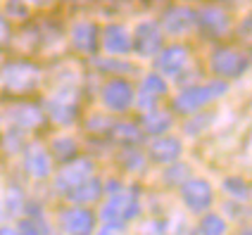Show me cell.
Wrapping results in <instances>:
<instances>
[{"label":"cell","mask_w":252,"mask_h":235,"mask_svg":"<svg viewBox=\"0 0 252 235\" xmlns=\"http://www.w3.org/2000/svg\"><path fill=\"white\" fill-rule=\"evenodd\" d=\"M0 235H19L17 231H12L10 226H5V228H0Z\"/></svg>","instance_id":"cell-18"},{"label":"cell","mask_w":252,"mask_h":235,"mask_svg":"<svg viewBox=\"0 0 252 235\" xmlns=\"http://www.w3.org/2000/svg\"><path fill=\"white\" fill-rule=\"evenodd\" d=\"M105 105L110 110H124L131 105V88L122 81H114L105 88Z\"/></svg>","instance_id":"cell-6"},{"label":"cell","mask_w":252,"mask_h":235,"mask_svg":"<svg viewBox=\"0 0 252 235\" xmlns=\"http://www.w3.org/2000/svg\"><path fill=\"white\" fill-rule=\"evenodd\" d=\"M143 126H145L150 133H162V131H167L169 126H171V117H169V114H162V112H150V114H145Z\"/></svg>","instance_id":"cell-11"},{"label":"cell","mask_w":252,"mask_h":235,"mask_svg":"<svg viewBox=\"0 0 252 235\" xmlns=\"http://www.w3.org/2000/svg\"><path fill=\"white\" fill-rule=\"evenodd\" d=\"M22 231H24V235H41L38 233V228H36L33 223H24V228H22Z\"/></svg>","instance_id":"cell-16"},{"label":"cell","mask_w":252,"mask_h":235,"mask_svg":"<svg viewBox=\"0 0 252 235\" xmlns=\"http://www.w3.org/2000/svg\"><path fill=\"white\" fill-rule=\"evenodd\" d=\"M27 169H29V174L36 176V178L48 176V171H50V159H48V154L43 152L41 147H31L27 154Z\"/></svg>","instance_id":"cell-7"},{"label":"cell","mask_w":252,"mask_h":235,"mask_svg":"<svg viewBox=\"0 0 252 235\" xmlns=\"http://www.w3.org/2000/svg\"><path fill=\"white\" fill-rule=\"evenodd\" d=\"M136 214H138V200H136L133 193L117 195L112 202L105 207V211H102V216L107 219V226H117V223L126 221V219H131Z\"/></svg>","instance_id":"cell-1"},{"label":"cell","mask_w":252,"mask_h":235,"mask_svg":"<svg viewBox=\"0 0 252 235\" xmlns=\"http://www.w3.org/2000/svg\"><path fill=\"white\" fill-rule=\"evenodd\" d=\"M224 86L221 83H212V86H202V88H193V90H186L183 95H179L176 100V107H181L186 112H195L200 105L210 102L212 97L221 95Z\"/></svg>","instance_id":"cell-2"},{"label":"cell","mask_w":252,"mask_h":235,"mask_svg":"<svg viewBox=\"0 0 252 235\" xmlns=\"http://www.w3.org/2000/svg\"><path fill=\"white\" fill-rule=\"evenodd\" d=\"M60 221L71 235H88L93 231V214L88 209H67L60 214Z\"/></svg>","instance_id":"cell-4"},{"label":"cell","mask_w":252,"mask_h":235,"mask_svg":"<svg viewBox=\"0 0 252 235\" xmlns=\"http://www.w3.org/2000/svg\"><path fill=\"white\" fill-rule=\"evenodd\" d=\"M181 152V145H179V140L174 138H164V140H157L153 145V157L157 162H171V159H176Z\"/></svg>","instance_id":"cell-9"},{"label":"cell","mask_w":252,"mask_h":235,"mask_svg":"<svg viewBox=\"0 0 252 235\" xmlns=\"http://www.w3.org/2000/svg\"><path fill=\"white\" fill-rule=\"evenodd\" d=\"M226 226L219 216H205L200 223V233L202 235H224Z\"/></svg>","instance_id":"cell-12"},{"label":"cell","mask_w":252,"mask_h":235,"mask_svg":"<svg viewBox=\"0 0 252 235\" xmlns=\"http://www.w3.org/2000/svg\"><path fill=\"white\" fill-rule=\"evenodd\" d=\"M183 202L186 207L193 209V211H202L212 205V188L205 183V180H190L183 185Z\"/></svg>","instance_id":"cell-3"},{"label":"cell","mask_w":252,"mask_h":235,"mask_svg":"<svg viewBox=\"0 0 252 235\" xmlns=\"http://www.w3.org/2000/svg\"><path fill=\"white\" fill-rule=\"evenodd\" d=\"M55 147H60V150H57V154H60V157H69V154L74 152V143H71V140H67V138L55 140Z\"/></svg>","instance_id":"cell-14"},{"label":"cell","mask_w":252,"mask_h":235,"mask_svg":"<svg viewBox=\"0 0 252 235\" xmlns=\"http://www.w3.org/2000/svg\"><path fill=\"white\" fill-rule=\"evenodd\" d=\"M226 185H233V188H226L228 193L240 195V197H245V195H248V188H245V183H243V180H226Z\"/></svg>","instance_id":"cell-15"},{"label":"cell","mask_w":252,"mask_h":235,"mask_svg":"<svg viewBox=\"0 0 252 235\" xmlns=\"http://www.w3.org/2000/svg\"><path fill=\"white\" fill-rule=\"evenodd\" d=\"M100 235H119V231H117V226H105Z\"/></svg>","instance_id":"cell-17"},{"label":"cell","mask_w":252,"mask_h":235,"mask_svg":"<svg viewBox=\"0 0 252 235\" xmlns=\"http://www.w3.org/2000/svg\"><path fill=\"white\" fill-rule=\"evenodd\" d=\"M102 188H100V180H88L86 178L84 183H79L76 188L69 190V197L76 200V202H93L95 197H100Z\"/></svg>","instance_id":"cell-8"},{"label":"cell","mask_w":252,"mask_h":235,"mask_svg":"<svg viewBox=\"0 0 252 235\" xmlns=\"http://www.w3.org/2000/svg\"><path fill=\"white\" fill-rule=\"evenodd\" d=\"M17 79L22 81L19 83V88H29V86H33V83H36V74H33V71H29V67H19V69H14L12 74L7 76V86L14 83Z\"/></svg>","instance_id":"cell-13"},{"label":"cell","mask_w":252,"mask_h":235,"mask_svg":"<svg viewBox=\"0 0 252 235\" xmlns=\"http://www.w3.org/2000/svg\"><path fill=\"white\" fill-rule=\"evenodd\" d=\"M243 235H250V233H248V231H245V233H243Z\"/></svg>","instance_id":"cell-19"},{"label":"cell","mask_w":252,"mask_h":235,"mask_svg":"<svg viewBox=\"0 0 252 235\" xmlns=\"http://www.w3.org/2000/svg\"><path fill=\"white\" fill-rule=\"evenodd\" d=\"M164 93V83L159 81V79H155V76H150L148 81L143 83V93H140V105L143 107H150L157 97Z\"/></svg>","instance_id":"cell-10"},{"label":"cell","mask_w":252,"mask_h":235,"mask_svg":"<svg viewBox=\"0 0 252 235\" xmlns=\"http://www.w3.org/2000/svg\"><path fill=\"white\" fill-rule=\"evenodd\" d=\"M88 176H91V162H76V164L67 166V169L60 174L57 188L64 190V193H69L71 188H76L79 183H84Z\"/></svg>","instance_id":"cell-5"}]
</instances>
